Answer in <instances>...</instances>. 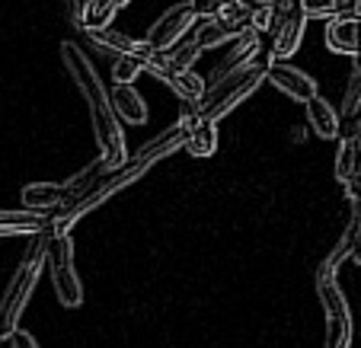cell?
Here are the masks:
<instances>
[{
  "instance_id": "obj_1",
  "label": "cell",
  "mask_w": 361,
  "mask_h": 348,
  "mask_svg": "<svg viewBox=\"0 0 361 348\" xmlns=\"http://www.w3.org/2000/svg\"><path fill=\"white\" fill-rule=\"evenodd\" d=\"M269 64H272V58H269V51H262V58H252V61L243 64L240 70L214 80L212 87L204 89L202 99L195 103V116L204 118V122H218L227 112H233L243 99H250V96L259 89V83L266 80Z\"/></svg>"
},
{
  "instance_id": "obj_2",
  "label": "cell",
  "mask_w": 361,
  "mask_h": 348,
  "mask_svg": "<svg viewBox=\"0 0 361 348\" xmlns=\"http://www.w3.org/2000/svg\"><path fill=\"white\" fill-rule=\"evenodd\" d=\"M42 272H45V233L42 240L23 256L20 268H16L13 281H10L7 294H4V304H0V339H10V335L20 329L23 310H26L29 297H32L35 285H39Z\"/></svg>"
},
{
  "instance_id": "obj_3",
  "label": "cell",
  "mask_w": 361,
  "mask_h": 348,
  "mask_svg": "<svg viewBox=\"0 0 361 348\" xmlns=\"http://www.w3.org/2000/svg\"><path fill=\"white\" fill-rule=\"evenodd\" d=\"M45 272L55 285V297L58 304H64L68 310L80 307L83 304V285L74 272V243L71 233H45Z\"/></svg>"
},
{
  "instance_id": "obj_4",
  "label": "cell",
  "mask_w": 361,
  "mask_h": 348,
  "mask_svg": "<svg viewBox=\"0 0 361 348\" xmlns=\"http://www.w3.org/2000/svg\"><path fill=\"white\" fill-rule=\"evenodd\" d=\"M317 294L326 310V339L323 348H352V310L336 278H320L317 275Z\"/></svg>"
},
{
  "instance_id": "obj_5",
  "label": "cell",
  "mask_w": 361,
  "mask_h": 348,
  "mask_svg": "<svg viewBox=\"0 0 361 348\" xmlns=\"http://www.w3.org/2000/svg\"><path fill=\"white\" fill-rule=\"evenodd\" d=\"M250 23H252V10H246L243 4H227L224 10H221L218 16H212V20H204V23H198V29H195V45L202 48H218V45H224V42H231L233 35H240L243 29H250Z\"/></svg>"
},
{
  "instance_id": "obj_6",
  "label": "cell",
  "mask_w": 361,
  "mask_h": 348,
  "mask_svg": "<svg viewBox=\"0 0 361 348\" xmlns=\"http://www.w3.org/2000/svg\"><path fill=\"white\" fill-rule=\"evenodd\" d=\"M61 61H64V68H68V74L74 77V83L80 87V93H83V99H87L90 109H96V106H99V109H112L109 93H106V87H102L99 74L93 70L90 58L83 55L74 42H64L61 45Z\"/></svg>"
},
{
  "instance_id": "obj_7",
  "label": "cell",
  "mask_w": 361,
  "mask_h": 348,
  "mask_svg": "<svg viewBox=\"0 0 361 348\" xmlns=\"http://www.w3.org/2000/svg\"><path fill=\"white\" fill-rule=\"evenodd\" d=\"M90 122H93V135H96V144H99V160L109 170H118V166L128 160V144H125V131L118 125L116 112L112 109H90Z\"/></svg>"
},
{
  "instance_id": "obj_8",
  "label": "cell",
  "mask_w": 361,
  "mask_h": 348,
  "mask_svg": "<svg viewBox=\"0 0 361 348\" xmlns=\"http://www.w3.org/2000/svg\"><path fill=\"white\" fill-rule=\"evenodd\" d=\"M195 23H198V16L192 13L189 4H176V7H170L157 23H154V29L147 32V45L154 48L157 55H164V51H170L173 45L183 42V35L189 32Z\"/></svg>"
},
{
  "instance_id": "obj_9",
  "label": "cell",
  "mask_w": 361,
  "mask_h": 348,
  "mask_svg": "<svg viewBox=\"0 0 361 348\" xmlns=\"http://www.w3.org/2000/svg\"><path fill=\"white\" fill-rule=\"evenodd\" d=\"M147 70L157 77V80H164L166 87H170L173 93L183 99V103H192V106H195L198 99L204 96V89H208V87H204V80H202L198 74H192V70H176V68H170V64H164V58H160V55L147 58Z\"/></svg>"
},
{
  "instance_id": "obj_10",
  "label": "cell",
  "mask_w": 361,
  "mask_h": 348,
  "mask_svg": "<svg viewBox=\"0 0 361 348\" xmlns=\"http://www.w3.org/2000/svg\"><path fill=\"white\" fill-rule=\"evenodd\" d=\"M266 80L272 83L275 89H281V93L288 96V99H298V103H307V99H314L317 96V83L310 74H304V70L291 68V64L285 61H272L266 68Z\"/></svg>"
},
{
  "instance_id": "obj_11",
  "label": "cell",
  "mask_w": 361,
  "mask_h": 348,
  "mask_svg": "<svg viewBox=\"0 0 361 348\" xmlns=\"http://www.w3.org/2000/svg\"><path fill=\"white\" fill-rule=\"evenodd\" d=\"M51 220H55V214L32 211V208L0 211V237H39V233L51 230Z\"/></svg>"
},
{
  "instance_id": "obj_12",
  "label": "cell",
  "mask_w": 361,
  "mask_h": 348,
  "mask_svg": "<svg viewBox=\"0 0 361 348\" xmlns=\"http://www.w3.org/2000/svg\"><path fill=\"white\" fill-rule=\"evenodd\" d=\"M23 205L32 211H48V214H61L64 208H71L68 182H32L20 192Z\"/></svg>"
},
{
  "instance_id": "obj_13",
  "label": "cell",
  "mask_w": 361,
  "mask_h": 348,
  "mask_svg": "<svg viewBox=\"0 0 361 348\" xmlns=\"http://www.w3.org/2000/svg\"><path fill=\"white\" fill-rule=\"evenodd\" d=\"M189 109L183 112V118L179 122L189 128V137H185V151L192 154V157H212L214 151H218V125L214 122H204V118L195 116V106L185 103Z\"/></svg>"
},
{
  "instance_id": "obj_14",
  "label": "cell",
  "mask_w": 361,
  "mask_h": 348,
  "mask_svg": "<svg viewBox=\"0 0 361 348\" xmlns=\"http://www.w3.org/2000/svg\"><path fill=\"white\" fill-rule=\"evenodd\" d=\"M355 243H361V201H352V214H348L345 233H342L339 243L333 246V253L323 259V266L317 268V275H320V278H336V272H339V266L348 259Z\"/></svg>"
},
{
  "instance_id": "obj_15",
  "label": "cell",
  "mask_w": 361,
  "mask_h": 348,
  "mask_svg": "<svg viewBox=\"0 0 361 348\" xmlns=\"http://www.w3.org/2000/svg\"><path fill=\"white\" fill-rule=\"evenodd\" d=\"M259 32L256 29H243L240 35H233L231 39V51L224 55V61L214 68V80H221V77H227V74H233V70H240L243 64H250L252 58L259 55Z\"/></svg>"
},
{
  "instance_id": "obj_16",
  "label": "cell",
  "mask_w": 361,
  "mask_h": 348,
  "mask_svg": "<svg viewBox=\"0 0 361 348\" xmlns=\"http://www.w3.org/2000/svg\"><path fill=\"white\" fill-rule=\"evenodd\" d=\"M109 106L118 122H131V125L147 122V106H144L141 93L135 89V83H116L109 93Z\"/></svg>"
},
{
  "instance_id": "obj_17",
  "label": "cell",
  "mask_w": 361,
  "mask_h": 348,
  "mask_svg": "<svg viewBox=\"0 0 361 348\" xmlns=\"http://www.w3.org/2000/svg\"><path fill=\"white\" fill-rule=\"evenodd\" d=\"M185 137H189V128H185L183 122H176L173 128L160 131V135L154 137V141L144 144V147L135 154V157H137V160H144L147 166H154L157 160H164V157H170V154L183 151V147H185Z\"/></svg>"
},
{
  "instance_id": "obj_18",
  "label": "cell",
  "mask_w": 361,
  "mask_h": 348,
  "mask_svg": "<svg viewBox=\"0 0 361 348\" xmlns=\"http://www.w3.org/2000/svg\"><path fill=\"white\" fill-rule=\"evenodd\" d=\"M326 45L336 55H358V16H329L326 23Z\"/></svg>"
},
{
  "instance_id": "obj_19",
  "label": "cell",
  "mask_w": 361,
  "mask_h": 348,
  "mask_svg": "<svg viewBox=\"0 0 361 348\" xmlns=\"http://www.w3.org/2000/svg\"><path fill=\"white\" fill-rule=\"evenodd\" d=\"M93 42L102 48H109V51H116V55H137V58H154L157 51L147 45V39H131V35L118 32V29L106 26V29H93Z\"/></svg>"
},
{
  "instance_id": "obj_20",
  "label": "cell",
  "mask_w": 361,
  "mask_h": 348,
  "mask_svg": "<svg viewBox=\"0 0 361 348\" xmlns=\"http://www.w3.org/2000/svg\"><path fill=\"white\" fill-rule=\"evenodd\" d=\"M304 106H307V125L314 128L317 137H323V141H333V137H339V122H342V116L326 103V99L314 96V99H307Z\"/></svg>"
},
{
  "instance_id": "obj_21",
  "label": "cell",
  "mask_w": 361,
  "mask_h": 348,
  "mask_svg": "<svg viewBox=\"0 0 361 348\" xmlns=\"http://www.w3.org/2000/svg\"><path fill=\"white\" fill-rule=\"evenodd\" d=\"M128 0H83L80 7V26L87 29V32H93V29H106L112 20H116V13L125 7Z\"/></svg>"
},
{
  "instance_id": "obj_22",
  "label": "cell",
  "mask_w": 361,
  "mask_h": 348,
  "mask_svg": "<svg viewBox=\"0 0 361 348\" xmlns=\"http://www.w3.org/2000/svg\"><path fill=\"white\" fill-rule=\"evenodd\" d=\"M361 176V141L355 137H339V151H336V179L342 185L348 179Z\"/></svg>"
},
{
  "instance_id": "obj_23",
  "label": "cell",
  "mask_w": 361,
  "mask_h": 348,
  "mask_svg": "<svg viewBox=\"0 0 361 348\" xmlns=\"http://www.w3.org/2000/svg\"><path fill=\"white\" fill-rule=\"evenodd\" d=\"M141 74H147V58L118 55L116 64H112V80L116 83H135Z\"/></svg>"
},
{
  "instance_id": "obj_24",
  "label": "cell",
  "mask_w": 361,
  "mask_h": 348,
  "mask_svg": "<svg viewBox=\"0 0 361 348\" xmlns=\"http://www.w3.org/2000/svg\"><path fill=\"white\" fill-rule=\"evenodd\" d=\"M198 55H202V48H198L195 42H179V45H173L170 51H164L160 58H164V64H170V68H176V70H192Z\"/></svg>"
},
{
  "instance_id": "obj_25",
  "label": "cell",
  "mask_w": 361,
  "mask_h": 348,
  "mask_svg": "<svg viewBox=\"0 0 361 348\" xmlns=\"http://www.w3.org/2000/svg\"><path fill=\"white\" fill-rule=\"evenodd\" d=\"M361 106V55H355L352 70H348V83H345V96H342V118L352 116Z\"/></svg>"
},
{
  "instance_id": "obj_26",
  "label": "cell",
  "mask_w": 361,
  "mask_h": 348,
  "mask_svg": "<svg viewBox=\"0 0 361 348\" xmlns=\"http://www.w3.org/2000/svg\"><path fill=\"white\" fill-rule=\"evenodd\" d=\"M300 10H304L307 20H329V16H339V0H298Z\"/></svg>"
},
{
  "instance_id": "obj_27",
  "label": "cell",
  "mask_w": 361,
  "mask_h": 348,
  "mask_svg": "<svg viewBox=\"0 0 361 348\" xmlns=\"http://www.w3.org/2000/svg\"><path fill=\"white\" fill-rule=\"evenodd\" d=\"M227 4H233V0H189L192 13H195L198 20H212V16H218Z\"/></svg>"
},
{
  "instance_id": "obj_28",
  "label": "cell",
  "mask_w": 361,
  "mask_h": 348,
  "mask_svg": "<svg viewBox=\"0 0 361 348\" xmlns=\"http://www.w3.org/2000/svg\"><path fill=\"white\" fill-rule=\"evenodd\" d=\"M339 137H355V141H361V106L339 122Z\"/></svg>"
},
{
  "instance_id": "obj_29",
  "label": "cell",
  "mask_w": 361,
  "mask_h": 348,
  "mask_svg": "<svg viewBox=\"0 0 361 348\" xmlns=\"http://www.w3.org/2000/svg\"><path fill=\"white\" fill-rule=\"evenodd\" d=\"M10 345H13V348H39V342H35L29 333H23V329H16V333L10 335Z\"/></svg>"
},
{
  "instance_id": "obj_30",
  "label": "cell",
  "mask_w": 361,
  "mask_h": 348,
  "mask_svg": "<svg viewBox=\"0 0 361 348\" xmlns=\"http://www.w3.org/2000/svg\"><path fill=\"white\" fill-rule=\"evenodd\" d=\"M237 4H243L246 10H262V7L275 10V7H281V4H285V0H237Z\"/></svg>"
},
{
  "instance_id": "obj_31",
  "label": "cell",
  "mask_w": 361,
  "mask_h": 348,
  "mask_svg": "<svg viewBox=\"0 0 361 348\" xmlns=\"http://www.w3.org/2000/svg\"><path fill=\"white\" fill-rule=\"evenodd\" d=\"M345 195L352 198V201H361V176L348 179V182H345Z\"/></svg>"
},
{
  "instance_id": "obj_32",
  "label": "cell",
  "mask_w": 361,
  "mask_h": 348,
  "mask_svg": "<svg viewBox=\"0 0 361 348\" xmlns=\"http://www.w3.org/2000/svg\"><path fill=\"white\" fill-rule=\"evenodd\" d=\"M348 259L358 262V266H361V243H355V246H352V253H348Z\"/></svg>"
},
{
  "instance_id": "obj_33",
  "label": "cell",
  "mask_w": 361,
  "mask_h": 348,
  "mask_svg": "<svg viewBox=\"0 0 361 348\" xmlns=\"http://www.w3.org/2000/svg\"><path fill=\"white\" fill-rule=\"evenodd\" d=\"M358 55H361V16H358Z\"/></svg>"
},
{
  "instance_id": "obj_34",
  "label": "cell",
  "mask_w": 361,
  "mask_h": 348,
  "mask_svg": "<svg viewBox=\"0 0 361 348\" xmlns=\"http://www.w3.org/2000/svg\"><path fill=\"white\" fill-rule=\"evenodd\" d=\"M0 345H4V339H0Z\"/></svg>"
}]
</instances>
